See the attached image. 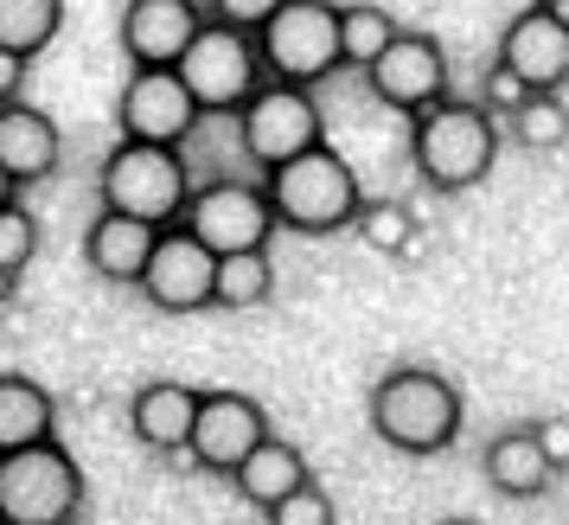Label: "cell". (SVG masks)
I'll return each instance as SVG.
<instances>
[{"label":"cell","instance_id":"obj_4","mask_svg":"<svg viewBox=\"0 0 569 525\" xmlns=\"http://www.w3.org/2000/svg\"><path fill=\"white\" fill-rule=\"evenodd\" d=\"M78 513L83 468L58 436L0 455V525H78Z\"/></svg>","mask_w":569,"mask_h":525},{"label":"cell","instance_id":"obj_11","mask_svg":"<svg viewBox=\"0 0 569 525\" xmlns=\"http://www.w3.org/2000/svg\"><path fill=\"white\" fill-rule=\"evenodd\" d=\"M211 276H218V257L206 244L186 225H160L134 289L148 295L160 315H199V308H211Z\"/></svg>","mask_w":569,"mask_h":525},{"label":"cell","instance_id":"obj_30","mask_svg":"<svg viewBox=\"0 0 569 525\" xmlns=\"http://www.w3.org/2000/svg\"><path fill=\"white\" fill-rule=\"evenodd\" d=\"M525 97H531V90H525V83H518L506 65H492V71H487V90H480V109H506V116H512Z\"/></svg>","mask_w":569,"mask_h":525},{"label":"cell","instance_id":"obj_6","mask_svg":"<svg viewBox=\"0 0 569 525\" xmlns=\"http://www.w3.org/2000/svg\"><path fill=\"white\" fill-rule=\"evenodd\" d=\"M173 71L192 90L199 116H237V103L269 78L262 71V52H257V32L224 27V20H206V27L192 32V46L180 52Z\"/></svg>","mask_w":569,"mask_h":525},{"label":"cell","instance_id":"obj_17","mask_svg":"<svg viewBox=\"0 0 569 525\" xmlns=\"http://www.w3.org/2000/svg\"><path fill=\"white\" fill-rule=\"evenodd\" d=\"M154 250V225H141L129 211H97L90 231H83V262L103 276V283H141V262Z\"/></svg>","mask_w":569,"mask_h":525},{"label":"cell","instance_id":"obj_18","mask_svg":"<svg viewBox=\"0 0 569 525\" xmlns=\"http://www.w3.org/2000/svg\"><path fill=\"white\" fill-rule=\"evenodd\" d=\"M192 410H199V392H192V385H180V378H154V385L134 392L129 429L148 448H160V455H180L186 436H192Z\"/></svg>","mask_w":569,"mask_h":525},{"label":"cell","instance_id":"obj_29","mask_svg":"<svg viewBox=\"0 0 569 525\" xmlns=\"http://www.w3.org/2000/svg\"><path fill=\"white\" fill-rule=\"evenodd\" d=\"M282 0H211V20H224V27H243V32H257L269 13H276Z\"/></svg>","mask_w":569,"mask_h":525},{"label":"cell","instance_id":"obj_10","mask_svg":"<svg viewBox=\"0 0 569 525\" xmlns=\"http://www.w3.org/2000/svg\"><path fill=\"white\" fill-rule=\"evenodd\" d=\"M116 129L122 141H154V148H180L199 129V103L180 83L173 65H134L122 97H116Z\"/></svg>","mask_w":569,"mask_h":525},{"label":"cell","instance_id":"obj_23","mask_svg":"<svg viewBox=\"0 0 569 525\" xmlns=\"http://www.w3.org/2000/svg\"><path fill=\"white\" fill-rule=\"evenodd\" d=\"M64 27V0H0V46L20 58H39Z\"/></svg>","mask_w":569,"mask_h":525},{"label":"cell","instance_id":"obj_22","mask_svg":"<svg viewBox=\"0 0 569 525\" xmlns=\"http://www.w3.org/2000/svg\"><path fill=\"white\" fill-rule=\"evenodd\" d=\"M276 295V262L269 250H231L218 257V276H211V308H262Z\"/></svg>","mask_w":569,"mask_h":525},{"label":"cell","instance_id":"obj_8","mask_svg":"<svg viewBox=\"0 0 569 525\" xmlns=\"http://www.w3.org/2000/svg\"><path fill=\"white\" fill-rule=\"evenodd\" d=\"M262 71L282 83H320L339 71V7L333 0H282L257 27Z\"/></svg>","mask_w":569,"mask_h":525},{"label":"cell","instance_id":"obj_21","mask_svg":"<svg viewBox=\"0 0 569 525\" xmlns=\"http://www.w3.org/2000/svg\"><path fill=\"white\" fill-rule=\"evenodd\" d=\"M52 423H58V404L39 378L0 372V455H7V448H27V443H46Z\"/></svg>","mask_w":569,"mask_h":525},{"label":"cell","instance_id":"obj_27","mask_svg":"<svg viewBox=\"0 0 569 525\" xmlns=\"http://www.w3.org/2000/svg\"><path fill=\"white\" fill-rule=\"evenodd\" d=\"M262 519H269V525H333V494H327V487H320V481L308 474V481H301L295 494L276 499Z\"/></svg>","mask_w":569,"mask_h":525},{"label":"cell","instance_id":"obj_31","mask_svg":"<svg viewBox=\"0 0 569 525\" xmlns=\"http://www.w3.org/2000/svg\"><path fill=\"white\" fill-rule=\"evenodd\" d=\"M531 436H538L543 462H550L557 474H569V417H543V423H531Z\"/></svg>","mask_w":569,"mask_h":525},{"label":"cell","instance_id":"obj_20","mask_svg":"<svg viewBox=\"0 0 569 525\" xmlns=\"http://www.w3.org/2000/svg\"><path fill=\"white\" fill-rule=\"evenodd\" d=\"M301 481H308V455H301L295 443H282V436H262V443L231 468V487L250 499V506H262V513H269L282 494H295Z\"/></svg>","mask_w":569,"mask_h":525},{"label":"cell","instance_id":"obj_25","mask_svg":"<svg viewBox=\"0 0 569 525\" xmlns=\"http://www.w3.org/2000/svg\"><path fill=\"white\" fill-rule=\"evenodd\" d=\"M512 141L518 148H531V155L563 148L569 141V103L557 97V90H531V97L512 109Z\"/></svg>","mask_w":569,"mask_h":525},{"label":"cell","instance_id":"obj_19","mask_svg":"<svg viewBox=\"0 0 569 525\" xmlns=\"http://www.w3.org/2000/svg\"><path fill=\"white\" fill-rule=\"evenodd\" d=\"M480 468H487V487L506 499H538L557 481V468L543 462L538 436H531V423L525 429H499L487 443V455H480Z\"/></svg>","mask_w":569,"mask_h":525},{"label":"cell","instance_id":"obj_26","mask_svg":"<svg viewBox=\"0 0 569 525\" xmlns=\"http://www.w3.org/2000/svg\"><path fill=\"white\" fill-rule=\"evenodd\" d=\"M32 257H39V218H32L20 199H7V206H0V269L20 276Z\"/></svg>","mask_w":569,"mask_h":525},{"label":"cell","instance_id":"obj_33","mask_svg":"<svg viewBox=\"0 0 569 525\" xmlns=\"http://www.w3.org/2000/svg\"><path fill=\"white\" fill-rule=\"evenodd\" d=\"M543 13H550V20H557V27H569V0H538Z\"/></svg>","mask_w":569,"mask_h":525},{"label":"cell","instance_id":"obj_12","mask_svg":"<svg viewBox=\"0 0 569 525\" xmlns=\"http://www.w3.org/2000/svg\"><path fill=\"white\" fill-rule=\"evenodd\" d=\"M365 83H371V97H378L385 109L416 116V109H429L436 97H448V58H441V46L429 39V32L397 27V39L365 65Z\"/></svg>","mask_w":569,"mask_h":525},{"label":"cell","instance_id":"obj_16","mask_svg":"<svg viewBox=\"0 0 569 525\" xmlns=\"http://www.w3.org/2000/svg\"><path fill=\"white\" fill-rule=\"evenodd\" d=\"M64 160V141H58V122L39 103H0V174L13 186H39L58 174Z\"/></svg>","mask_w":569,"mask_h":525},{"label":"cell","instance_id":"obj_2","mask_svg":"<svg viewBox=\"0 0 569 525\" xmlns=\"http://www.w3.org/2000/svg\"><path fill=\"white\" fill-rule=\"evenodd\" d=\"M492 155H499V122L492 109L461 103V97H436L429 109L410 116V160L422 186L436 192H467L492 174Z\"/></svg>","mask_w":569,"mask_h":525},{"label":"cell","instance_id":"obj_5","mask_svg":"<svg viewBox=\"0 0 569 525\" xmlns=\"http://www.w3.org/2000/svg\"><path fill=\"white\" fill-rule=\"evenodd\" d=\"M186 192H192V174H186L180 148H154V141H116L97 174V199L109 211H129L141 225H180Z\"/></svg>","mask_w":569,"mask_h":525},{"label":"cell","instance_id":"obj_13","mask_svg":"<svg viewBox=\"0 0 569 525\" xmlns=\"http://www.w3.org/2000/svg\"><path fill=\"white\" fill-rule=\"evenodd\" d=\"M269 436V410L243 392H199V410H192V436H186V455L206 474H231L250 448Z\"/></svg>","mask_w":569,"mask_h":525},{"label":"cell","instance_id":"obj_1","mask_svg":"<svg viewBox=\"0 0 569 525\" xmlns=\"http://www.w3.org/2000/svg\"><path fill=\"white\" fill-rule=\"evenodd\" d=\"M262 192H269V211H276V231H301V237L346 231L365 206L352 160L339 148H327V141H313L308 155L282 160V167H269Z\"/></svg>","mask_w":569,"mask_h":525},{"label":"cell","instance_id":"obj_9","mask_svg":"<svg viewBox=\"0 0 569 525\" xmlns=\"http://www.w3.org/2000/svg\"><path fill=\"white\" fill-rule=\"evenodd\" d=\"M180 225L211 257H231V250H269L276 237V211H269V192L250 180H206L186 192Z\"/></svg>","mask_w":569,"mask_h":525},{"label":"cell","instance_id":"obj_34","mask_svg":"<svg viewBox=\"0 0 569 525\" xmlns=\"http://www.w3.org/2000/svg\"><path fill=\"white\" fill-rule=\"evenodd\" d=\"M13 283H20V276H13V269H0V308L13 301Z\"/></svg>","mask_w":569,"mask_h":525},{"label":"cell","instance_id":"obj_15","mask_svg":"<svg viewBox=\"0 0 569 525\" xmlns=\"http://www.w3.org/2000/svg\"><path fill=\"white\" fill-rule=\"evenodd\" d=\"M499 65L525 90H563L569 83V27H557L543 7H525L512 27L499 32Z\"/></svg>","mask_w":569,"mask_h":525},{"label":"cell","instance_id":"obj_35","mask_svg":"<svg viewBox=\"0 0 569 525\" xmlns=\"http://www.w3.org/2000/svg\"><path fill=\"white\" fill-rule=\"evenodd\" d=\"M13 192H20V186L7 180V174H0V206H7V199H13Z\"/></svg>","mask_w":569,"mask_h":525},{"label":"cell","instance_id":"obj_28","mask_svg":"<svg viewBox=\"0 0 569 525\" xmlns=\"http://www.w3.org/2000/svg\"><path fill=\"white\" fill-rule=\"evenodd\" d=\"M352 225H359L365 231V244H371V250H385V257H397V250H403V244H410V211L403 206H359V218H352Z\"/></svg>","mask_w":569,"mask_h":525},{"label":"cell","instance_id":"obj_32","mask_svg":"<svg viewBox=\"0 0 569 525\" xmlns=\"http://www.w3.org/2000/svg\"><path fill=\"white\" fill-rule=\"evenodd\" d=\"M27 65H32V58H20V52H7V46H0V103H13V97H20Z\"/></svg>","mask_w":569,"mask_h":525},{"label":"cell","instance_id":"obj_36","mask_svg":"<svg viewBox=\"0 0 569 525\" xmlns=\"http://www.w3.org/2000/svg\"><path fill=\"white\" fill-rule=\"evenodd\" d=\"M436 525H467V519H436Z\"/></svg>","mask_w":569,"mask_h":525},{"label":"cell","instance_id":"obj_7","mask_svg":"<svg viewBox=\"0 0 569 525\" xmlns=\"http://www.w3.org/2000/svg\"><path fill=\"white\" fill-rule=\"evenodd\" d=\"M237 141L243 155L257 160L262 174L282 167V160L308 155L313 141H327V122H320V103H313L308 83H282L262 78L243 103H237Z\"/></svg>","mask_w":569,"mask_h":525},{"label":"cell","instance_id":"obj_14","mask_svg":"<svg viewBox=\"0 0 569 525\" xmlns=\"http://www.w3.org/2000/svg\"><path fill=\"white\" fill-rule=\"evenodd\" d=\"M199 27H206L199 0H129L116 39H122L129 65H180V52L192 46Z\"/></svg>","mask_w":569,"mask_h":525},{"label":"cell","instance_id":"obj_3","mask_svg":"<svg viewBox=\"0 0 569 525\" xmlns=\"http://www.w3.org/2000/svg\"><path fill=\"white\" fill-rule=\"evenodd\" d=\"M371 429L397 455H441L461 436V392L429 366H397L371 385Z\"/></svg>","mask_w":569,"mask_h":525},{"label":"cell","instance_id":"obj_24","mask_svg":"<svg viewBox=\"0 0 569 525\" xmlns=\"http://www.w3.org/2000/svg\"><path fill=\"white\" fill-rule=\"evenodd\" d=\"M390 39H397V20H390L378 0H352V7H339V65L365 71Z\"/></svg>","mask_w":569,"mask_h":525}]
</instances>
